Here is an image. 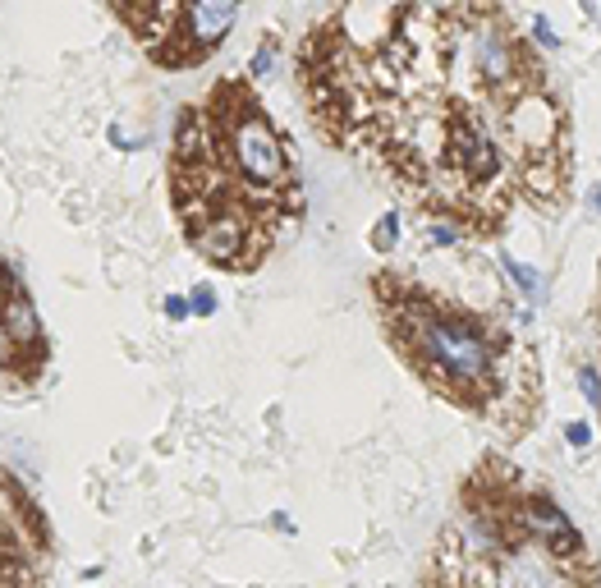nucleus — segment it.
Masks as SVG:
<instances>
[{
    "label": "nucleus",
    "instance_id": "1",
    "mask_svg": "<svg viewBox=\"0 0 601 588\" xmlns=\"http://www.w3.org/2000/svg\"><path fill=\"white\" fill-rule=\"evenodd\" d=\"M395 331L409 358L445 391H460V396L491 391L496 345H491V331H482L473 318L436 309L427 299H404L395 313Z\"/></svg>",
    "mask_w": 601,
    "mask_h": 588
},
{
    "label": "nucleus",
    "instance_id": "2",
    "mask_svg": "<svg viewBox=\"0 0 601 588\" xmlns=\"http://www.w3.org/2000/svg\"><path fill=\"white\" fill-rule=\"evenodd\" d=\"M220 142H225V157L235 162V175L253 189V193H271L289 180V152H285V138L267 124V115L244 102L235 115H220Z\"/></svg>",
    "mask_w": 601,
    "mask_h": 588
},
{
    "label": "nucleus",
    "instance_id": "3",
    "mask_svg": "<svg viewBox=\"0 0 601 588\" xmlns=\"http://www.w3.org/2000/svg\"><path fill=\"white\" fill-rule=\"evenodd\" d=\"M193 220H198V226L189 230V240H193V249L207 262H216V267H239V262H248V253H253V220L257 216L239 198H220V202H211Z\"/></svg>",
    "mask_w": 601,
    "mask_h": 588
},
{
    "label": "nucleus",
    "instance_id": "4",
    "mask_svg": "<svg viewBox=\"0 0 601 588\" xmlns=\"http://www.w3.org/2000/svg\"><path fill=\"white\" fill-rule=\"evenodd\" d=\"M505 133L514 142L519 162H542L556 157V138H560V106L538 93V88H523L519 97H509L505 111Z\"/></svg>",
    "mask_w": 601,
    "mask_h": 588
},
{
    "label": "nucleus",
    "instance_id": "5",
    "mask_svg": "<svg viewBox=\"0 0 601 588\" xmlns=\"http://www.w3.org/2000/svg\"><path fill=\"white\" fill-rule=\"evenodd\" d=\"M473 37V69H478V79L491 88V93H509L519 97L523 93V51L519 42L509 37V28H500L491 15H482V24L469 33Z\"/></svg>",
    "mask_w": 601,
    "mask_h": 588
},
{
    "label": "nucleus",
    "instance_id": "6",
    "mask_svg": "<svg viewBox=\"0 0 601 588\" xmlns=\"http://www.w3.org/2000/svg\"><path fill=\"white\" fill-rule=\"evenodd\" d=\"M445 157L455 162V171L464 180H473V184H487L500 171V147H496L491 129L478 115H469V111L445 120Z\"/></svg>",
    "mask_w": 601,
    "mask_h": 588
},
{
    "label": "nucleus",
    "instance_id": "7",
    "mask_svg": "<svg viewBox=\"0 0 601 588\" xmlns=\"http://www.w3.org/2000/svg\"><path fill=\"white\" fill-rule=\"evenodd\" d=\"M514 520H519V529L528 534V538H542L556 556H578V552H583V538H578V529L569 524V514H565L551 496H542V492L523 496V501L514 505Z\"/></svg>",
    "mask_w": 601,
    "mask_h": 588
},
{
    "label": "nucleus",
    "instance_id": "8",
    "mask_svg": "<svg viewBox=\"0 0 601 588\" xmlns=\"http://www.w3.org/2000/svg\"><path fill=\"white\" fill-rule=\"evenodd\" d=\"M235 19H239L235 5H220V0H193V5L179 10L170 37L189 46V60H198V55H207L211 46H220V37H230Z\"/></svg>",
    "mask_w": 601,
    "mask_h": 588
},
{
    "label": "nucleus",
    "instance_id": "9",
    "mask_svg": "<svg viewBox=\"0 0 601 588\" xmlns=\"http://www.w3.org/2000/svg\"><path fill=\"white\" fill-rule=\"evenodd\" d=\"M0 340L10 349H42V318L37 304L19 285H10L0 276Z\"/></svg>",
    "mask_w": 601,
    "mask_h": 588
},
{
    "label": "nucleus",
    "instance_id": "10",
    "mask_svg": "<svg viewBox=\"0 0 601 588\" xmlns=\"http://www.w3.org/2000/svg\"><path fill=\"white\" fill-rule=\"evenodd\" d=\"M395 28H400V10H391V5H349V10H340V33L358 51L391 46Z\"/></svg>",
    "mask_w": 601,
    "mask_h": 588
},
{
    "label": "nucleus",
    "instance_id": "11",
    "mask_svg": "<svg viewBox=\"0 0 601 588\" xmlns=\"http://www.w3.org/2000/svg\"><path fill=\"white\" fill-rule=\"evenodd\" d=\"M519 180L528 184L533 193H556L560 184V157H542V162H519Z\"/></svg>",
    "mask_w": 601,
    "mask_h": 588
},
{
    "label": "nucleus",
    "instance_id": "12",
    "mask_svg": "<svg viewBox=\"0 0 601 588\" xmlns=\"http://www.w3.org/2000/svg\"><path fill=\"white\" fill-rule=\"evenodd\" d=\"M500 267H505V276L514 280V289L523 294V299H538V294H542V276H538L528 262H519V258L500 253Z\"/></svg>",
    "mask_w": 601,
    "mask_h": 588
},
{
    "label": "nucleus",
    "instance_id": "13",
    "mask_svg": "<svg viewBox=\"0 0 601 588\" xmlns=\"http://www.w3.org/2000/svg\"><path fill=\"white\" fill-rule=\"evenodd\" d=\"M395 244H400V216L386 211L377 226H372V249H377V253H391Z\"/></svg>",
    "mask_w": 601,
    "mask_h": 588
},
{
    "label": "nucleus",
    "instance_id": "14",
    "mask_svg": "<svg viewBox=\"0 0 601 588\" xmlns=\"http://www.w3.org/2000/svg\"><path fill=\"white\" fill-rule=\"evenodd\" d=\"M276 69H280V55H276V46H271V42H262V46L253 51V79L271 83V79H276Z\"/></svg>",
    "mask_w": 601,
    "mask_h": 588
},
{
    "label": "nucleus",
    "instance_id": "15",
    "mask_svg": "<svg viewBox=\"0 0 601 588\" xmlns=\"http://www.w3.org/2000/svg\"><path fill=\"white\" fill-rule=\"evenodd\" d=\"M578 391H583V400H587V405H596V409H601V368H592V363H583V368H578Z\"/></svg>",
    "mask_w": 601,
    "mask_h": 588
},
{
    "label": "nucleus",
    "instance_id": "16",
    "mask_svg": "<svg viewBox=\"0 0 601 588\" xmlns=\"http://www.w3.org/2000/svg\"><path fill=\"white\" fill-rule=\"evenodd\" d=\"M189 313H193V318H216V289H211V285H193Z\"/></svg>",
    "mask_w": 601,
    "mask_h": 588
},
{
    "label": "nucleus",
    "instance_id": "17",
    "mask_svg": "<svg viewBox=\"0 0 601 588\" xmlns=\"http://www.w3.org/2000/svg\"><path fill=\"white\" fill-rule=\"evenodd\" d=\"M460 235H464V230H460V226H445V220H436V226L427 230V240H431L436 249H455V244H460Z\"/></svg>",
    "mask_w": 601,
    "mask_h": 588
},
{
    "label": "nucleus",
    "instance_id": "18",
    "mask_svg": "<svg viewBox=\"0 0 601 588\" xmlns=\"http://www.w3.org/2000/svg\"><path fill=\"white\" fill-rule=\"evenodd\" d=\"M565 436H569V446H574V451H587V446H592V427H587V423H578V418H574V423H565Z\"/></svg>",
    "mask_w": 601,
    "mask_h": 588
},
{
    "label": "nucleus",
    "instance_id": "19",
    "mask_svg": "<svg viewBox=\"0 0 601 588\" xmlns=\"http://www.w3.org/2000/svg\"><path fill=\"white\" fill-rule=\"evenodd\" d=\"M533 37H538L542 46H551V51L560 46V37H556V28L547 24V15H538V19H533Z\"/></svg>",
    "mask_w": 601,
    "mask_h": 588
},
{
    "label": "nucleus",
    "instance_id": "20",
    "mask_svg": "<svg viewBox=\"0 0 601 588\" xmlns=\"http://www.w3.org/2000/svg\"><path fill=\"white\" fill-rule=\"evenodd\" d=\"M161 309H166V318H170V322H184V318H189V299H184V294H170V299H166Z\"/></svg>",
    "mask_w": 601,
    "mask_h": 588
},
{
    "label": "nucleus",
    "instance_id": "21",
    "mask_svg": "<svg viewBox=\"0 0 601 588\" xmlns=\"http://www.w3.org/2000/svg\"><path fill=\"white\" fill-rule=\"evenodd\" d=\"M111 142L120 147V152H133V147H138V138H133V133H124L120 124H111Z\"/></svg>",
    "mask_w": 601,
    "mask_h": 588
},
{
    "label": "nucleus",
    "instance_id": "22",
    "mask_svg": "<svg viewBox=\"0 0 601 588\" xmlns=\"http://www.w3.org/2000/svg\"><path fill=\"white\" fill-rule=\"evenodd\" d=\"M587 202H592V211H601V184L592 189V198H587Z\"/></svg>",
    "mask_w": 601,
    "mask_h": 588
}]
</instances>
